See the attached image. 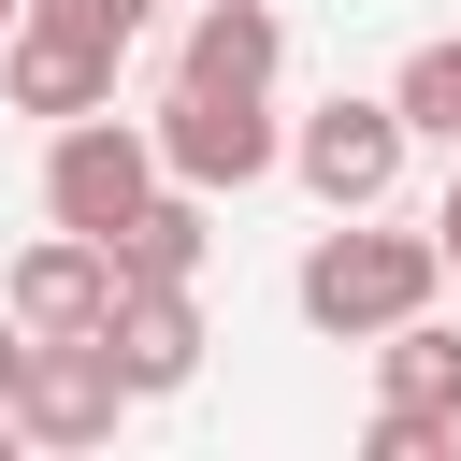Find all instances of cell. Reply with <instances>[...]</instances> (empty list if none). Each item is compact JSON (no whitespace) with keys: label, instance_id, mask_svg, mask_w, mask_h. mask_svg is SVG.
Here are the masks:
<instances>
[{"label":"cell","instance_id":"1","mask_svg":"<svg viewBox=\"0 0 461 461\" xmlns=\"http://www.w3.org/2000/svg\"><path fill=\"white\" fill-rule=\"evenodd\" d=\"M432 288H447V259H432V230H389V202H375V216H331V230L303 245V274H288L303 331H331V346H375V331L418 317Z\"/></svg>","mask_w":461,"mask_h":461},{"label":"cell","instance_id":"2","mask_svg":"<svg viewBox=\"0 0 461 461\" xmlns=\"http://www.w3.org/2000/svg\"><path fill=\"white\" fill-rule=\"evenodd\" d=\"M115 29L101 14H72V0H14L0 14V101L14 115H101L115 101Z\"/></svg>","mask_w":461,"mask_h":461},{"label":"cell","instance_id":"3","mask_svg":"<svg viewBox=\"0 0 461 461\" xmlns=\"http://www.w3.org/2000/svg\"><path fill=\"white\" fill-rule=\"evenodd\" d=\"M144 144H158V173L202 187V202H230V187H259V173L288 158L274 101H245V86H173V101L144 115Z\"/></svg>","mask_w":461,"mask_h":461},{"label":"cell","instance_id":"4","mask_svg":"<svg viewBox=\"0 0 461 461\" xmlns=\"http://www.w3.org/2000/svg\"><path fill=\"white\" fill-rule=\"evenodd\" d=\"M144 187H158L144 115H115V101H101V115H58V130H43V216H58V230H86V245H101Z\"/></svg>","mask_w":461,"mask_h":461},{"label":"cell","instance_id":"5","mask_svg":"<svg viewBox=\"0 0 461 461\" xmlns=\"http://www.w3.org/2000/svg\"><path fill=\"white\" fill-rule=\"evenodd\" d=\"M0 403H14V447H101L130 418V375H115L101 331H29V360H14Z\"/></svg>","mask_w":461,"mask_h":461},{"label":"cell","instance_id":"6","mask_svg":"<svg viewBox=\"0 0 461 461\" xmlns=\"http://www.w3.org/2000/svg\"><path fill=\"white\" fill-rule=\"evenodd\" d=\"M274 173H303L317 187V216H375L389 187H403V115L389 101H360V86H331L303 130H288V158Z\"/></svg>","mask_w":461,"mask_h":461},{"label":"cell","instance_id":"7","mask_svg":"<svg viewBox=\"0 0 461 461\" xmlns=\"http://www.w3.org/2000/svg\"><path fill=\"white\" fill-rule=\"evenodd\" d=\"M101 346H115V375H130V403H173V389L202 375V303H187L173 274H130V288L101 303Z\"/></svg>","mask_w":461,"mask_h":461},{"label":"cell","instance_id":"8","mask_svg":"<svg viewBox=\"0 0 461 461\" xmlns=\"http://www.w3.org/2000/svg\"><path fill=\"white\" fill-rule=\"evenodd\" d=\"M101 303H115V259H101L86 230L14 245V274H0V317H14V331H101Z\"/></svg>","mask_w":461,"mask_h":461},{"label":"cell","instance_id":"9","mask_svg":"<svg viewBox=\"0 0 461 461\" xmlns=\"http://www.w3.org/2000/svg\"><path fill=\"white\" fill-rule=\"evenodd\" d=\"M274 72H288V29H274V0H202V14H187V58H173V86H245V101H274Z\"/></svg>","mask_w":461,"mask_h":461},{"label":"cell","instance_id":"10","mask_svg":"<svg viewBox=\"0 0 461 461\" xmlns=\"http://www.w3.org/2000/svg\"><path fill=\"white\" fill-rule=\"evenodd\" d=\"M202 245H216V202H202V187H173V173H158V187H144V202L101 230L115 288H130V274H173V288H187V274H202Z\"/></svg>","mask_w":461,"mask_h":461},{"label":"cell","instance_id":"11","mask_svg":"<svg viewBox=\"0 0 461 461\" xmlns=\"http://www.w3.org/2000/svg\"><path fill=\"white\" fill-rule=\"evenodd\" d=\"M375 403H403V418H447V432H461V331H447L432 303L375 331Z\"/></svg>","mask_w":461,"mask_h":461},{"label":"cell","instance_id":"12","mask_svg":"<svg viewBox=\"0 0 461 461\" xmlns=\"http://www.w3.org/2000/svg\"><path fill=\"white\" fill-rule=\"evenodd\" d=\"M389 115H403V144H447V158H461V29H432V43L389 72Z\"/></svg>","mask_w":461,"mask_h":461},{"label":"cell","instance_id":"13","mask_svg":"<svg viewBox=\"0 0 461 461\" xmlns=\"http://www.w3.org/2000/svg\"><path fill=\"white\" fill-rule=\"evenodd\" d=\"M360 461H461V432H447V418H403V403H375Z\"/></svg>","mask_w":461,"mask_h":461},{"label":"cell","instance_id":"14","mask_svg":"<svg viewBox=\"0 0 461 461\" xmlns=\"http://www.w3.org/2000/svg\"><path fill=\"white\" fill-rule=\"evenodd\" d=\"M72 14H101L115 43H144V14H158V0H72Z\"/></svg>","mask_w":461,"mask_h":461},{"label":"cell","instance_id":"15","mask_svg":"<svg viewBox=\"0 0 461 461\" xmlns=\"http://www.w3.org/2000/svg\"><path fill=\"white\" fill-rule=\"evenodd\" d=\"M432 259L461 274V173H447V202H432Z\"/></svg>","mask_w":461,"mask_h":461},{"label":"cell","instance_id":"16","mask_svg":"<svg viewBox=\"0 0 461 461\" xmlns=\"http://www.w3.org/2000/svg\"><path fill=\"white\" fill-rule=\"evenodd\" d=\"M14 360H29V331H14V317H0V389H14Z\"/></svg>","mask_w":461,"mask_h":461},{"label":"cell","instance_id":"17","mask_svg":"<svg viewBox=\"0 0 461 461\" xmlns=\"http://www.w3.org/2000/svg\"><path fill=\"white\" fill-rule=\"evenodd\" d=\"M0 14H14V0H0Z\"/></svg>","mask_w":461,"mask_h":461}]
</instances>
